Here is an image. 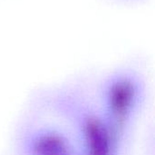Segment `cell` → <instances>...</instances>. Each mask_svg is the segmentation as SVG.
<instances>
[{
	"label": "cell",
	"mask_w": 155,
	"mask_h": 155,
	"mask_svg": "<svg viewBox=\"0 0 155 155\" xmlns=\"http://www.w3.org/2000/svg\"><path fill=\"white\" fill-rule=\"evenodd\" d=\"M135 98V87L129 80L124 79L114 83L108 93V107L112 124L108 127L112 139L121 133Z\"/></svg>",
	"instance_id": "6da1fadb"
},
{
	"label": "cell",
	"mask_w": 155,
	"mask_h": 155,
	"mask_svg": "<svg viewBox=\"0 0 155 155\" xmlns=\"http://www.w3.org/2000/svg\"><path fill=\"white\" fill-rule=\"evenodd\" d=\"M87 155H111L113 139L108 129L100 119L88 118L84 126Z\"/></svg>",
	"instance_id": "7a4b0ae2"
},
{
	"label": "cell",
	"mask_w": 155,
	"mask_h": 155,
	"mask_svg": "<svg viewBox=\"0 0 155 155\" xmlns=\"http://www.w3.org/2000/svg\"><path fill=\"white\" fill-rule=\"evenodd\" d=\"M34 155H74L67 142L55 134L39 136L33 143Z\"/></svg>",
	"instance_id": "3957f363"
}]
</instances>
